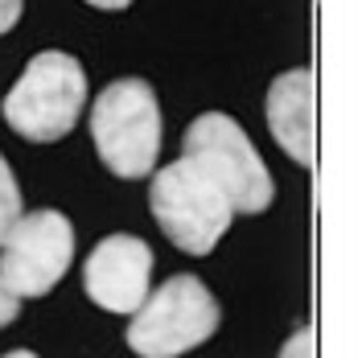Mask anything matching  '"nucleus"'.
<instances>
[{
    "mask_svg": "<svg viewBox=\"0 0 362 358\" xmlns=\"http://www.w3.org/2000/svg\"><path fill=\"white\" fill-rule=\"evenodd\" d=\"M90 140L115 178H148L160 153L157 91L144 79H115L90 108Z\"/></svg>",
    "mask_w": 362,
    "mask_h": 358,
    "instance_id": "f257e3e1",
    "label": "nucleus"
},
{
    "mask_svg": "<svg viewBox=\"0 0 362 358\" xmlns=\"http://www.w3.org/2000/svg\"><path fill=\"white\" fill-rule=\"evenodd\" d=\"M83 103H87L83 67L62 50H45L13 83L0 112H4V124L17 136L33 140V144H54L74 128Z\"/></svg>",
    "mask_w": 362,
    "mask_h": 358,
    "instance_id": "f03ea898",
    "label": "nucleus"
},
{
    "mask_svg": "<svg viewBox=\"0 0 362 358\" xmlns=\"http://www.w3.org/2000/svg\"><path fill=\"white\" fill-rule=\"evenodd\" d=\"M148 206L160 231L189 255H210L235 219V202L226 190L189 157L165 165L148 185Z\"/></svg>",
    "mask_w": 362,
    "mask_h": 358,
    "instance_id": "7ed1b4c3",
    "label": "nucleus"
},
{
    "mask_svg": "<svg viewBox=\"0 0 362 358\" xmlns=\"http://www.w3.org/2000/svg\"><path fill=\"white\" fill-rule=\"evenodd\" d=\"M223 309L198 276H169L132 313L128 346L144 358H173L214 337Z\"/></svg>",
    "mask_w": 362,
    "mask_h": 358,
    "instance_id": "20e7f679",
    "label": "nucleus"
},
{
    "mask_svg": "<svg viewBox=\"0 0 362 358\" xmlns=\"http://www.w3.org/2000/svg\"><path fill=\"white\" fill-rule=\"evenodd\" d=\"M181 157L202 165L206 173L223 185L226 198L235 202V214H264L276 198L268 165L259 161L247 132L223 112H206L185 128Z\"/></svg>",
    "mask_w": 362,
    "mask_h": 358,
    "instance_id": "39448f33",
    "label": "nucleus"
},
{
    "mask_svg": "<svg viewBox=\"0 0 362 358\" xmlns=\"http://www.w3.org/2000/svg\"><path fill=\"white\" fill-rule=\"evenodd\" d=\"M74 260V226L62 210L21 214L0 243V280L17 296H45Z\"/></svg>",
    "mask_w": 362,
    "mask_h": 358,
    "instance_id": "423d86ee",
    "label": "nucleus"
},
{
    "mask_svg": "<svg viewBox=\"0 0 362 358\" xmlns=\"http://www.w3.org/2000/svg\"><path fill=\"white\" fill-rule=\"evenodd\" d=\"M153 251L136 235H107L83 264V289L107 313H136L148 301Z\"/></svg>",
    "mask_w": 362,
    "mask_h": 358,
    "instance_id": "0eeeda50",
    "label": "nucleus"
},
{
    "mask_svg": "<svg viewBox=\"0 0 362 358\" xmlns=\"http://www.w3.org/2000/svg\"><path fill=\"white\" fill-rule=\"evenodd\" d=\"M313 70H284L268 91V128L276 144L296 161V165H313L317 157V124H313Z\"/></svg>",
    "mask_w": 362,
    "mask_h": 358,
    "instance_id": "6e6552de",
    "label": "nucleus"
},
{
    "mask_svg": "<svg viewBox=\"0 0 362 358\" xmlns=\"http://www.w3.org/2000/svg\"><path fill=\"white\" fill-rule=\"evenodd\" d=\"M17 219H21V190H17V178H13L8 161L0 157V243H4V235L13 231Z\"/></svg>",
    "mask_w": 362,
    "mask_h": 358,
    "instance_id": "1a4fd4ad",
    "label": "nucleus"
},
{
    "mask_svg": "<svg viewBox=\"0 0 362 358\" xmlns=\"http://www.w3.org/2000/svg\"><path fill=\"white\" fill-rule=\"evenodd\" d=\"M313 358L317 354V342H313V330H300V334H293L284 346H280V358Z\"/></svg>",
    "mask_w": 362,
    "mask_h": 358,
    "instance_id": "9d476101",
    "label": "nucleus"
},
{
    "mask_svg": "<svg viewBox=\"0 0 362 358\" xmlns=\"http://www.w3.org/2000/svg\"><path fill=\"white\" fill-rule=\"evenodd\" d=\"M17 313H21V296H17V292L0 280V330H4V325H13V321H17Z\"/></svg>",
    "mask_w": 362,
    "mask_h": 358,
    "instance_id": "9b49d317",
    "label": "nucleus"
},
{
    "mask_svg": "<svg viewBox=\"0 0 362 358\" xmlns=\"http://www.w3.org/2000/svg\"><path fill=\"white\" fill-rule=\"evenodd\" d=\"M21 8H25V0H0V33H8L13 25L21 21Z\"/></svg>",
    "mask_w": 362,
    "mask_h": 358,
    "instance_id": "f8f14e48",
    "label": "nucleus"
},
{
    "mask_svg": "<svg viewBox=\"0 0 362 358\" xmlns=\"http://www.w3.org/2000/svg\"><path fill=\"white\" fill-rule=\"evenodd\" d=\"M87 4H95V8H107V13H119V8H128L132 0H87Z\"/></svg>",
    "mask_w": 362,
    "mask_h": 358,
    "instance_id": "ddd939ff",
    "label": "nucleus"
}]
</instances>
